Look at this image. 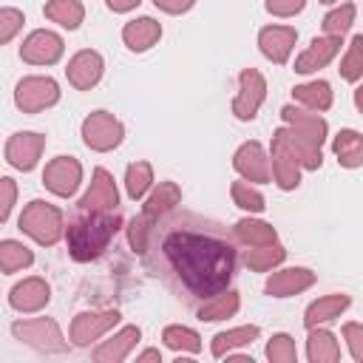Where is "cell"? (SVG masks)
Returning <instances> with one entry per match:
<instances>
[{"mask_svg": "<svg viewBox=\"0 0 363 363\" xmlns=\"http://www.w3.org/2000/svg\"><path fill=\"white\" fill-rule=\"evenodd\" d=\"M159 37H162V26L156 20H150V17L130 20L122 28V40H125V45L130 51H147Z\"/></svg>", "mask_w": 363, "mask_h": 363, "instance_id": "cell-21", "label": "cell"}, {"mask_svg": "<svg viewBox=\"0 0 363 363\" xmlns=\"http://www.w3.org/2000/svg\"><path fill=\"white\" fill-rule=\"evenodd\" d=\"M284 255L286 252H284V247H278V241L275 244H264V247H255V250L247 252V267L255 269V272H267L275 264H281Z\"/></svg>", "mask_w": 363, "mask_h": 363, "instance_id": "cell-34", "label": "cell"}, {"mask_svg": "<svg viewBox=\"0 0 363 363\" xmlns=\"http://www.w3.org/2000/svg\"><path fill=\"white\" fill-rule=\"evenodd\" d=\"M48 298H51V289H48V284L43 278H26L9 295V301H11V306L17 312H37V309H43L48 303Z\"/></svg>", "mask_w": 363, "mask_h": 363, "instance_id": "cell-17", "label": "cell"}, {"mask_svg": "<svg viewBox=\"0 0 363 363\" xmlns=\"http://www.w3.org/2000/svg\"><path fill=\"white\" fill-rule=\"evenodd\" d=\"M349 295H326V298H318L315 303H309L306 315H303V323L312 329L318 323H326L332 318H337L343 309H349Z\"/></svg>", "mask_w": 363, "mask_h": 363, "instance_id": "cell-25", "label": "cell"}, {"mask_svg": "<svg viewBox=\"0 0 363 363\" xmlns=\"http://www.w3.org/2000/svg\"><path fill=\"white\" fill-rule=\"evenodd\" d=\"M136 360H139V363H142V360H162V354H159V349H145Z\"/></svg>", "mask_w": 363, "mask_h": 363, "instance_id": "cell-47", "label": "cell"}, {"mask_svg": "<svg viewBox=\"0 0 363 363\" xmlns=\"http://www.w3.org/2000/svg\"><path fill=\"white\" fill-rule=\"evenodd\" d=\"M340 77L349 82H357L363 77V37L360 34L352 37V43H349V51L340 62Z\"/></svg>", "mask_w": 363, "mask_h": 363, "instance_id": "cell-36", "label": "cell"}, {"mask_svg": "<svg viewBox=\"0 0 363 363\" xmlns=\"http://www.w3.org/2000/svg\"><path fill=\"white\" fill-rule=\"evenodd\" d=\"M272 173H275V182L281 190H292L301 182V164L292 156L289 145L284 142L281 130H275V136H272Z\"/></svg>", "mask_w": 363, "mask_h": 363, "instance_id": "cell-13", "label": "cell"}, {"mask_svg": "<svg viewBox=\"0 0 363 363\" xmlns=\"http://www.w3.org/2000/svg\"><path fill=\"white\" fill-rule=\"evenodd\" d=\"M162 340H164L173 352H190V354H196V352L201 349V337H199L193 329H187V326H167V329L162 332Z\"/></svg>", "mask_w": 363, "mask_h": 363, "instance_id": "cell-33", "label": "cell"}, {"mask_svg": "<svg viewBox=\"0 0 363 363\" xmlns=\"http://www.w3.org/2000/svg\"><path fill=\"white\" fill-rule=\"evenodd\" d=\"M105 3H108V9H113V11H130V9L139 6V0H105Z\"/></svg>", "mask_w": 363, "mask_h": 363, "instance_id": "cell-46", "label": "cell"}, {"mask_svg": "<svg viewBox=\"0 0 363 363\" xmlns=\"http://www.w3.org/2000/svg\"><path fill=\"white\" fill-rule=\"evenodd\" d=\"M233 201L250 213H261L264 210V196L250 184V182H233Z\"/></svg>", "mask_w": 363, "mask_h": 363, "instance_id": "cell-38", "label": "cell"}, {"mask_svg": "<svg viewBox=\"0 0 363 363\" xmlns=\"http://www.w3.org/2000/svg\"><path fill=\"white\" fill-rule=\"evenodd\" d=\"M57 99H60V88L51 77H26L17 82V91H14V102L26 113L51 108Z\"/></svg>", "mask_w": 363, "mask_h": 363, "instance_id": "cell-5", "label": "cell"}, {"mask_svg": "<svg viewBox=\"0 0 363 363\" xmlns=\"http://www.w3.org/2000/svg\"><path fill=\"white\" fill-rule=\"evenodd\" d=\"M102 68H105V65H102V57H99L96 51H79V54L71 57L65 74H68V79H71L74 88L88 91V88H94V85L99 82Z\"/></svg>", "mask_w": 363, "mask_h": 363, "instance_id": "cell-14", "label": "cell"}, {"mask_svg": "<svg viewBox=\"0 0 363 363\" xmlns=\"http://www.w3.org/2000/svg\"><path fill=\"white\" fill-rule=\"evenodd\" d=\"M343 337L349 340L352 357H354V360H363V326H360V323H346V326H343Z\"/></svg>", "mask_w": 363, "mask_h": 363, "instance_id": "cell-43", "label": "cell"}, {"mask_svg": "<svg viewBox=\"0 0 363 363\" xmlns=\"http://www.w3.org/2000/svg\"><path fill=\"white\" fill-rule=\"evenodd\" d=\"M34 261L31 250L23 247L20 241H0V269L3 272H17Z\"/></svg>", "mask_w": 363, "mask_h": 363, "instance_id": "cell-32", "label": "cell"}, {"mask_svg": "<svg viewBox=\"0 0 363 363\" xmlns=\"http://www.w3.org/2000/svg\"><path fill=\"white\" fill-rule=\"evenodd\" d=\"M281 116H284L286 125L295 128L301 136H306V139L315 142L318 147L323 145V139H326V122H323L318 113H306V111H298V108L286 105V108L281 111Z\"/></svg>", "mask_w": 363, "mask_h": 363, "instance_id": "cell-22", "label": "cell"}, {"mask_svg": "<svg viewBox=\"0 0 363 363\" xmlns=\"http://www.w3.org/2000/svg\"><path fill=\"white\" fill-rule=\"evenodd\" d=\"M11 335L23 340L26 346L37 352H65V337L60 326L51 318H34V320H17L11 326Z\"/></svg>", "mask_w": 363, "mask_h": 363, "instance_id": "cell-4", "label": "cell"}, {"mask_svg": "<svg viewBox=\"0 0 363 363\" xmlns=\"http://www.w3.org/2000/svg\"><path fill=\"white\" fill-rule=\"evenodd\" d=\"M295 28H289V26H267V28H261V34H258V45H261V51H264V57H269L272 62H286V57H289V51H292V45H295Z\"/></svg>", "mask_w": 363, "mask_h": 363, "instance_id": "cell-16", "label": "cell"}, {"mask_svg": "<svg viewBox=\"0 0 363 363\" xmlns=\"http://www.w3.org/2000/svg\"><path fill=\"white\" fill-rule=\"evenodd\" d=\"M45 147V136L40 133H14L6 142V159L17 170H31Z\"/></svg>", "mask_w": 363, "mask_h": 363, "instance_id": "cell-12", "label": "cell"}, {"mask_svg": "<svg viewBox=\"0 0 363 363\" xmlns=\"http://www.w3.org/2000/svg\"><path fill=\"white\" fill-rule=\"evenodd\" d=\"M125 136L122 122L108 113V111H96L82 122V139L91 150H113Z\"/></svg>", "mask_w": 363, "mask_h": 363, "instance_id": "cell-6", "label": "cell"}, {"mask_svg": "<svg viewBox=\"0 0 363 363\" xmlns=\"http://www.w3.org/2000/svg\"><path fill=\"white\" fill-rule=\"evenodd\" d=\"M20 28H23V11L0 9V43H9Z\"/></svg>", "mask_w": 363, "mask_h": 363, "instance_id": "cell-41", "label": "cell"}, {"mask_svg": "<svg viewBox=\"0 0 363 363\" xmlns=\"http://www.w3.org/2000/svg\"><path fill=\"white\" fill-rule=\"evenodd\" d=\"M14 199H17V184H14L11 179H6V176H3V179H0V224L9 218Z\"/></svg>", "mask_w": 363, "mask_h": 363, "instance_id": "cell-42", "label": "cell"}, {"mask_svg": "<svg viewBox=\"0 0 363 363\" xmlns=\"http://www.w3.org/2000/svg\"><path fill=\"white\" fill-rule=\"evenodd\" d=\"M332 147H335V156L343 167H360L363 164V139L357 130H340Z\"/></svg>", "mask_w": 363, "mask_h": 363, "instance_id": "cell-27", "label": "cell"}, {"mask_svg": "<svg viewBox=\"0 0 363 363\" xmlns=\"http://www.w3.org/2000/svg\"><path fill=\"white\" fill-rule=\"evenodd\" d=\"M354 14H357V9H354L352 3H343L340 9H335V11H329V14L323 17V31H326L329 37H343V34L352 28Z\"/></svg>", "mask_w": 363, "mask_h": 363, "instance_id": "cell-35", "label": "cell"}, {"mask_svg": "<svg viewBox=\"0 0 363 363\" xmlns=\"http://www.w3.org/2000/svg\"><path fill=\"white\" fill-rule=\"evenodd\" d=\"M147 235H150V221H147L145 216L133 218L130 227H128V241H130V247H133L136 252H145V250H147Z\"/></svg>", "mask_w": 363, "mask_h": 363, "instance_id": "cell-40", "label": "cell"}, {"mask_svg": "<svg viewBox=\"0 0 363 363\" xmlns=\"http://www.w3.org/2000/svg\"><path fill=\"white\" fill-rule=\"evenodd\" d=\"M153 3L167 14H182V11H187L193 6V0H153Z\"/></svg>", "mask_w": 363, "mask_h": 363, "instance_id": "cell-45", "label": "cell"}, {"mask_svg": "<svg viewBox=\"0 0 363 363\" xmlns=\"http://www.w3.org/2000/svg\"><path fill=\"white\" fill-rule=\"evenodd\" d=\"M255 337H258V326H238V329H230V332H218L213 337V357H224L233 349L252 343Z\"/></svg>", "mask_w": 363, "mask_h": 363, "instance_id": "cell-29", "label": "cell"}, {"mask_svg": "<svg viewBox=\"0 0 363 363\" xmlns=\"http://www.w3.org/2000/svg\"><path fill=\"white\" fill-rule=\"evenodd\" d=\"M306 0H267V11L269 14H278V17H292L303 9Z\"/></svg>", "mask_w": 363, "mask_h": 363, "instance_id": "cell-44", "label": "cell"}, {"mask_svg": "<svg viewBox=\"0 0 363 363\" xmlns=\"http://www.w3.org/2000/svg\"><path fill=\"white\" fill-rule=\"evenodd\" d=\"M292 96H295L301 105H306L309 111H326V108L332 105V88H329V82H323V79L298 85V88L292 91Z\"/></svg>", "mask_w": 363, "mask_h": 363, "instance_id": "cell-28", "label": "cell"}, {"mask_svg": "<svg viewBox=\"0 0 363 363\" xmlns=\"http://www.w3.org/2000/svg\"><path fill=\"white\" fill-rule=\"evenodd\" d=\"M235 238L247 247H264V244H275L278 235H275V227L264 224V221H252V218H241L235 227H233Z\"/></svg>", "mask_w": 363, "mask_h": 363, "instance_id": "cell-26", "label": "cell"}, {"mask_svg": "<svg viewBox=\"0 0 363 363\" xmlns=\"http://www.w3.org/2000/svg\"><path fill=\"white\" fill-rule=\"evenodd\" d=\"M238 309V292H218V298L213 295V301H207L201 309H199V318L201 320H224V318H233Z\"/></svg>", "mask_w": 363, "mask_h": 363, "instance_id": "cell-31", "label": "cell"}, {"mask_svg": "<svg viewBox=\"0 0 363 363\" xmlns=\"http://www.w3.org/2000/svg\"><path fill=\"white\" fill-rule=\"evenodd\" d=\"M306 354H309L312 363H337L340 360V346H337L332 332L312 326L309 340H306Z\"/></svg>", "mask_w": 363, "mask_h": 363, "instance_id": "cell-23", "label": "cell"}, {"mask_svg": "<svg viewBox=\"0 0 363 363\" xmlns=\"http://www.w3.org/2000/svg\"><path fill=\"white\" fill-rule=\"evenodd\" d=\"M139 337H142V332H139L136 326H125V329H119L111 340H105V343L94 352V360H96V363H119V360L128 357V352L136 346Z\"/></svg>", "mask_w": 363, "mask_h": 363, "instance_id": "cell-20", "label": "cell"}, {"mask_svg": "<svg viewBox=\"0 0 363 363\" xmlns=\"http://www.w3.org/2000/svg\"><path fill=\"white\" fill-rule=\"evenodd\" d=\"M20 230L26 235H31L37 244L51 247L62 235V213L45 201H31L20 213Z\"/></svg>", "mask_w": 363, "mask_h": 363, "instance_id": "cell-3", "label": "cell"}, {"mask_svg": "<svg viewBox=\"0 0 363 363\" xmlns=\"http://www.w3.org/2000/svg\"><path fill=\"white\" fill-rule=\"evenodd\" d=\"M340 51V37H318L309 43V48L295 60V71L298 74H312L318 68H323L335 54Z\"/></svg>", "mask_w": 363, "mask_h": 363, "instance_id": "cell-19", "label": "cell"}, {"mask_svg": "<svg viewBox=\"0 0 363 363\" xmlns=\"http://www.w3.org/2000/svg\"><path fill=\"white\" fill-rule=\"evenodd\" d=\"M119 201V193H116V184H113V176L102 167L94 170V182L88 187V193L82 196L79 207L85 213H111Z\"/></svg>", "mask_w": 363, "mask_h": 363, "instance_id": "cell-10", "label": "cell"}, {"mask_svg": "<svg viewBox=\"0 0 363 363\" xmlns=\"http://www.w3.org/2000/svg\"><path fill=\"white\" fill-rule=\"evenodd\" d=\"M82 14H85V9L79 0H48L45 3V17L65 28H77L82 23Z\"/></svg>", "mask_w": 363, "mask_h": 363, "instance_id": "cell-30", "label": "cell"}, {"mask_svg": "<svg viewBox=\"0 0 363 363\" xmlns=\"http://www.w3.org/2000/svg\"><path fill=\"white\" fill-rule=\"evenodd\" d=\"M179 199H182V190L173 184V182H162L153 193H150V199L145 201V210H142V216L153 224L156 218H162L167 210H173L176 204H179Z\"/></svg>", "mask_w": 363, "mask_h": 363, "instance_id": "cell-24", "label": "cell"}, {"mask_svg": "<svg viewBox=\"0 0 363 363\" xmlns=\"http://www.w3.org/2000/svg\"><path fill=\"white\" fill-rule=\"evenodd\" d=\"M295 340L289 335H275L267 346V357L272 363H295Z\"/></svg>", "mask_w": 363, "mask_h": 363, "instance_id": "cell-39", "label": "cell"}, {"mask_svg": "<svg viewBox=\"0 0 363 363\" xmlns=\"http://www.w3.org/2000/svg\"><path fill=\"white\" fill-rule=\"evenodd\" d=\"M79 179H82V167L74 156H57L45 164L43 170V184L54 193V196H71L77 187H79Z\"/></svg>", "mask_w": 363, "mask_h": 363, "instance_id": "cell-7", "label": "cell"}, {"mask_svg": "<svg viewBox=\"0 0 363 363\" xmlns=\"http://www.w3.org/2000/svg\"><path fill=\"white\" fill-rule=\"evenodd\" d=\"M150 182H153V170H150L147 162H133V164L128 167L125 184H128V196H130V199H142L145 190L150 187Z\"/></svg>", "mask_w": 363, "mask_h": 363, "instance_id": "cell-37", "label": "cell"}, {"mask_svg": "<svg viewBox=\"0 0 363 363\" xmlns=\"http://www.w3.org/2000/svg\"><path fill=\"white\" fill-rule=\"evenodd\" d=\"M164 255L182 284L199 298L224 292L235 267V252L230 244L199 233H170L164 238Z\"/></svg>", "mask_w": 363, "mask_h": 363, "instance_id": "cell-1", "label": "cell"}, {"mask_svg": "<svg viewBox=\"0 0 363 363\" xmlns=\"http://www.w3.org/2000/svg\"><path fill=\"white\" fill-rule=\"evenodd\" d=\"M238 82H241V91H238V96L233 99V113L247 122V119H252V116L258 113V108H261V102H264V96H267V82H264V77H261L255 68L241 71Z\"/></svg>", "mask_w": 363, "mask_h": 363, "instance_id": "cell-8", "label": "cell"}, {"mask_svg": "<svg viewBox=\"0 0 363 363\" xmlns=\"http://www.w3.org/2000/svg\"><path fill=\"white\" fill-rule=\"evenodd\" d=\"M320 3H335V0H320Z\"/></svg>", "mask_w": 363, "mask_h": 363, "instance_id": "cell-48", "label": "cell"}, {"mask_svg": "<svg viewBox=\"0 0 363 363\" xmlns=\"http://www.w3.org/2000/svg\"><path fill=\"white\" fill-rule=\"evenodd\" d=\"M235 170L244 176V182H269V164H267V153L258 142H247L235 150L233 156Z\"/></svg>", "mask_w": 363, "mask_h": 363, "instance_id": "cell-15", "label": "cell"}, {"mask_svg": "<svg viewBox=\"0 0 363 363\" xmlns=\"http://www.w3.org/2000/svg\"><path fill=\"white\" fill-rule=\"evenodd\" d=\"M116 230H119V216H108V213H91L88 218L74 221L68 227L71 258L91 261V258L102 255V250L108 247V241L113 238Z\"/></svg>", "mask_w": 363, "mask_h": 363, "instance_id": "cell-2", "label": "cell"}, {"mask_svg": "<svg viewBox=\"0 0 363 363\" xmlns=\"http://www.w3.org/2000/svg\"><path fill=\"white\" fill-rule=\"evenodd\" d=\"M116 320H119V312L116 309H108V312H82L71 323V340L77 346H88L91 340H96L108 329H113Z\"/></svg>", "mask_w": 363, "mask_h": 363, "instance_id": "cell-11", "label": "cell"}, {"mask_svg": "<svg viewBox=\"0 0 363 363\" xmlns=\"http://www.w3.org/2000/svg\"><path fill=\"white\" fill-rule=\"evenodd\" d=\"M20 57L34 65H51L62 57V40L54 31H31L20 45Z\"/></svg>", "mask_w": 363, "mask_h": 363, "instance_id": "cell-9", "label": "cell"}, {"mask_svg": "<svg viewBox=\"0 0 363 363\" xmlns=\"http://www.w3.org/2000/svg\"><path fill=\"white\" fill-rule=\"evenodd\" d=\"M315 284V272L303 269V267H292V269H281L275 275H269L267 281V292L272 298H289V295H298L303 292L306 286Z\"/></svg>", "mask_w": 363, "mask_h": 363, "instance_id": "cell-18", "label": "cell"}]
</instances>
